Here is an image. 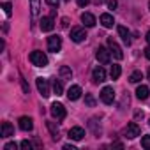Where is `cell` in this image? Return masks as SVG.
I'll use <instances>...</instances> for the list:
<instances>
[{"instance_id": "1", "label": "cell", "mask_w": 150, "mask_h": 150, "mask_svg": "<svg viewBox=\"0 0 150 150\" xmlns=\"http://www.w3.org/2000/svg\"><path fill=\"white\" fill-rule=\"evenodd\" d=\"M28 58H30V62H32L35 67H46V65H48V57H46L42 51H39V50L32 51V53L28 55Z\"/></svg>"}, {"instance_id": "2", "label": "cell", "mask_w": 150, "mask_h": 150, "mask_svg": "<svg viewBox=\"0 0 150 150\" xmlns=\"http://www.w3.org/2000/svg\"><path fill=\"white\" fill-rule=\"evenodd\" d=\"M96 58H97V62H99V64L108 65V64H110V60H111V51H108L104 46H99V48H97V51H96Z\"/></svg>"}, {"instance_id": "3", "label": "cell", "mask_w": 150, "mask_h": 150, "mask_svg": "<svg viewBox=\"0 0 150 150\" xmlns=\"http://www.w3.org/2000/svg\"><path fill=\"white\" fill-rule=\"evenodd\" d=\"M60 50H62V37H58V35H50V37H48V51L58 53Z\"/></svg>"}, {"instance_id": "4", "label": "cell", "mask_w": 150, "mask_h": 150, "mask_svg": "<svg viewBox=\"0 0 150 150\" xmlns=\"http://www.w3.org/2000/svg\"><path fill=\"white\" fill-rule=\"evenodd\" d=\"M50 111H51V115H53L57 120H64V118H65V115H67V111H65L64 104H60V103H53V104H51V108H50Z\"/></svg>"}, {"instance_id": "5", "label": "cell", "mask_w": 150, "mask_h": 150, "mask_svg": "<svg viewBox=\"0 0 150 150\" xmlns=\"http://www.w3.org/2000/svg\"><path fill=\"white\" fill-rule=\"evenodd\" d=\"M101 101L104 104H113V101H115V90H113V87H104L101 90Z\"/></svg>"}, {"instance_id": "6", "label": "cell", "mask_w": 150, "mask_h": 150, "mask_svg": "<svg viewBox=\"0 0 150 150\" xmlns=\"http://www.w3.org/2000/svg\"><path fill=\"white\" fill-rule=\"evenodd\" d=\"M108 46H110V50H111V53H113V57L117 60H122L124 58V51H122V48L117 44V41L113 37H108Z\"/></svg>"}, {"instance_id": "7", "label": "cell", "mask_w": 150, "mask_h": 150, "mask_svg": "<svg viewBox=\"0 0 150 150\" xmlns=\"http://www.w3.org/2000/svg\"><path fill=\"white\" fill-rule=\"evenodd\" d=\"M35 83H37L39 94H41L42 97H50V81H48L46 78H37Z\"/></svg>"}, {"instance_id": "8", "label": "cell", "mask_w": 150, "mask_h": 150, "mask_svg": "<svg viewBox=\"0 0 150 150\" xmlns=\"http://www.w3.org/2000/svg\"><path fill=\"white\" fill-rule=\"evenodd\" d=\"M92 80H94V83H103V81H106V71H104L101 65H97V67L92 69Z\"/></svg>"}, {"instance_id": "9", "label": "cell", "mask_w": 150, "mask_h": 150, "mask_svg": "<svg viewBox=\"0 0 150 150\" xmlns=\"http://www.w3.org/2000/svg\"><path fill=\"white\" fill-rule=\"evenodd\" d=\"M71 39L74 42H81V41L87 39V34L81 27H74V28H71Z\"/></svg>"}, {"instance_id": "10", "label": "cell", "mask_w": 150, "mask_h": 150, "mask_svg": "<svg viewBox=\"0 0 150 150\" xmlns=\"http://www.w3.org/2000/svg\"><path fill=\"white\" fill-rule=\"evenodd\" d=\"M39 27L42 32H51L55 28V23H53V16H44L41 21H39Z\"/></svg>"}, {"instance_id": "11", "label": "cell", "mask_w": 150, "mask_h": 150, "mask_svg": "<svg viewBox=\"0 0 150 150\" xmlns=\"http://www.w3.org/2000/svg\"><path fill=\"white\" fill-rule=\"evenodd\" d=\"M139 125L136 124V122H131V124H127V127H125V136L129 138V139H132V138H136V136H139Z\"/></svg>"}, {"instance_id": "12", "label": "cell", "mask_w": 150, "mask_h": 150, "mask_svg": "<svg viewBox=\"0 0 150 150\" xmlns=\"http://www.w3.org/2000/svg\"><path fill=\"white\" fill-rule=\"evenodd\" d=\"M80 97H81V87L80 85L69 87V90H67V99L69 101H78Z\"/></svg>"}, {"instance_id": "13", "label": "cell", "mask_w": 150, "mask_h": 150, "mask_svg": "<svg viewBox=\"0 0 150 150\" xmlns=\"http://www.w3.org/2000/svg\"><path fill=\"white\" fill-rule=\"evenodd\" d=\"M117 30H118V35H120V39L124 41V44H125V46H129V44H131V41H132V39H131V32H129L125 27H122V25H118V27H117Z\"/></svg>"}, {"instance_id": "14", "label": "cell", "mask_w": 150, "mask_h": 150, "mask_svg": "<svg viewBox=\"0 0 150 150\" xmlns=\"http://www.w3.org/2000/svg\"><path fill=\"white\" fill-rule=\"evenodd\" d=\"M18 124H20V129L21 131H32L34 129V120L30 117H20Z\"/></svg>"}, {"instance_id": "15", "label": "cell", "mask_w": 150, "mask_h": 150, "mask_svg": "<svg viewBox=\"0 0 150 150\" xmlns=\"http://www.w3.org/2000/svg\"><path fill=\"white\" fill-rule=\"evenodd\" d=\"M83 136H85V131H83L81 127H71V129H69V138L74 139V141L83 139Z\"/></svg>"}, {"instance_id": "16", "label": "cell", "mask_w": 150, "mask_h": 150, "mask_svg": "<svg viewBox=\"0 0 150 150\" xmlns=\"http://www.w3.org/2000/svg\"><path fill=\"white\" fill-rule=\"evenodd\" d=\"M99 21H101V25H103L104 28H113V25H115V20H113V16H111L110 13H104V14H101Z\"/></svg>"}, {"instance_id": "17", "label": "cell", "mask_w": 150, "mask_h": 150, "mask_svg": "<svg viewBox=\"0 0 150 150\" xmlns=\"http://www.w3.org/2000/svg\"><path fill=\"white\" fill-rule=\"evenodd\" d=\"M2 138H11L14 136V127L9 124V122H2V134H0Z\"/></svg>"}, {"instance_id": "18", "label": "cell", "mask_w": 150, "mask_h": 150, "mask_svg": "<svg viewBox=\"0 0 150 150\" xmlns=\"http://www.w3.org/2000/svg\"><path fill=\"white\" fill-rule=\"evenodd\" d=\"M46 127L50 129V132H51V136H53V139H58L60 138V127L55 124V122H51V120H48L46 122Z\"/></svg>"}, {"instance_id": "19", "label": "cell", "mask_w": 150, "mask_h": 150, "mask_svg": "<svg viewBox=\"0 0 150 150\" xmlns=\"http://www.w3.org/2000/svg\"><path fill=\"white\" fill-rule=\"evenodd\" d=\"M148 94H150V90H148L146 85H139V87L136 88V97H138L139 101H145V99L148 97Z\"/></svg>"}, {"instance_id": "20", "label": "cell", "mask_w": 150, "mask_h": 150, "mask_svg": "<svg viewBox=\"0 0 150 150\" xmlns=\"http://www.w3.org/2000/svg\"><path fill=\"white\" fill-rule=\"evenodd\" d=\"M81 21H83L85 27H94L96 25V16L90 14V13H83L81 14Z\"/></svg>"}, {"instance_id": "21", "label": "cell", "mask_w": 150, "mask_h": 150, "mask_svg": "<svg viewBox=\"0 0 150 150\" xmlns=\"http://www.w3.org/2000/svg\"><path fill=\"white\" fill-rule=\"evenodd\" d=\"M30 13H32L34 18L39 16V13H41V0H30Z\"/></svg>"}, {"instance_id": "22", "label": "cell", "mask_w": 150, "mask_h": 150, "mask_svg": "<svg viewBox=\"0 0 150 150\" xmlns=\"http://www.w3.org/2000/svg\"><path fill=\"white\" fill-rule=\"evenodd\" d=\"M58 74L64 78V80H71L72 78V71L67 67V65H60V69H58Z\"/></svg>"}, {"instance_id": "23", "label": "cell", "mask_w": 150, "mask_h": 150, "mask_svg": "<svg viewBox=\"0 0 150 150\" xmlns=\"http://www.w3.org/2000/svg\"><path fill=\"white\" fill-rule=\"evenodd\" d=\"M120 74H122V67L120 65H111V71H110V76H111V80H118L120 78Z\"/></svg>"}, {"instance_id": "24", "label": "cell", "mask_w": 150, "mask_h": 150, "mask_svg": "<svg viewBox=\"0 0 150 150\" xmlns=\"http://www.w3.org/2000/svg\"><path fill=\"white\" fill-rule=\"evenodd\" d=\"M141 80H143V72H141V71L131 72V76H129V81H131V83H139Z\"/></svg>"}, {"instance_id": "25", "label": "cell", "mask_w": 150, "mask_h": 150, "mask_svg": "<svg viewBox=\"0 0 150 150\" xmlns=\"http://www.w3.org/2000/svg\"><path fill=\"white\" fill-rule=\"evenodd\" d=\"M51 87H53V92H55V96H62V94H64V87H62L60 80H53Z\"/></svg>"}, {"instance_id": "26", "label": "cell", "mask_w": 150, "mask_h": 150, "mask_svg": "<svg viewBox=\"0 0 150 150\" xmlns=\"http://www.w3.org/2000/svg\"><path fill=\"white\" fill-rule=\"evenodd\" d=\"M141 146H143L145 150H150V134H145V136L141 138Z\"/></svg>"}, {"instance_id": "27", "label": "cell", "mask_w": 150, "mask_h": 150, "mask_svg": "<svg viewBox=\"0 0 150 150\" xmlns=\"http://www.w3.org/2000/svg\"><path fill=\"white\" fill-rule=\"evenodd\" d=\"M85 103H87L90 108L96 106V99H94V96H92V94H87V96H85Z\"/></svg>"}, {"instance_id": "28", "label": "cell", "mask_w": 150, "mask_h": 150, "mask_svg": "<svg viewBox=\"0 0 150 150\" xmlns=\"http://www.w3.org/2000/svg\"><path fill=\"white\" fill-rule=\"evenodd\" d=\"M2 7H4V13H6L7 16H11V14H13V6H11L9 2H4V6H2Z\"/></svg>"}, {"instance_id": "29", "label": "cell", "mask_w": 150, "mask_h": 150, "mask_svg": "<svg viewBox=\"0 0 150 150\" xmlns=\"http://www.w3.org/2000/svg\"><path fill=\"white\" fill-rule=\"evenodd\" d=\"M20 146H21V148H25V150H32V143H30V141H27V139H23V141L20 143Z\"/></svg>"}, {"instance_id": "30", "label": "cell", "mask_w": 150, "mask_h": 150, "mask_svg": "<svg viewBox=\"0 0 150 150\" xmlns=\"http://www.w3.org/2000/svg\"><path fill=\"white\" fill-rule=\"evenodd\" d=\"M143 117H145V113H143L141 110H136V111H134V118H136V120H141Z\"/></svg>"}, {"instance_id": "31", "label": "cell", "mask_w": 150, "mask_h": 150, "mask_svg": "<svg viewBox=\"0 0 150 150\" xmlns=\"http://www.w3.org/2000/svg\"><path fill=\"white\" fill-rule=\"evenodd\" d=\"M76 4H78L80 7H87V6L90 4V0H76Z\"/></svg>"}, {"instance_id": "32", "label": "cell", "mask_w": 150, "mask_h": 150, "mask_svg": "<svg viewBox=\"0 0 150 150\" xmlns=\"http://www.w3.org/2000/svg\"><path fill=\"white\" fill-rule=\"evenodd\" d=\"M117 6H118L117 0H108V7H110V9H117Z\"/></svg>"}, {"instance_id": "33", "label": "cell", "mask_w": 150, "mask_h": 150, "mask_svg": "<svg viewBox=\"0 0 150 150\" xmlns=\"http://www.w3.org/2000/svg\"><path fill=\"white\" fill-rule=\"evenodd\" d=\"M21 87H23V92H25V94H28V92H30V88H28V85H27V81H25V80H21Z\"/></svg>"}, {"instance_id": "34", "label": "cell", "mask_w": 150, "mask_h": 150, "mask_svg": "<svg viewBox=\"0 0 150 150\" xmlns=\"http://www.w3.org/2000/svg\"><path fill=\"white\" fill-rule=\"evenodd\" d=\"M16 146H18L16 143H7V145H6L4 148H6V150H16Z\"/></svg>"}, {"instance_id": "35", "label": "cell", "mask_w": 150, "mask_h": 150, "mask_svg": "<svg viewBox=\"0 0 150 150\" xmlns=\"http://www.w3.org/2000/svg\"><path fill=\"white\" fill-rule=\"evenodd\" d=\"M46 4L51 6V7H57L58 6V0H46Z\"/></svg>"}, {"instance_id": "36", "label": "cell", "mask_w": 150, "mask_h": 150, "mask_svg": "<svg viewBox=\"0 0 150 150\" xmlns=\"http://www.w3.org/2000/svg\"><path fill=\"white\" fill-rule=\"evenodd\" d=\"M69 27V20L67 18H62V28H67Z\"/></svg>"}, {"instance_id": "37", "label": "cell", "mask_w": 150, "mask_h": 150, "mask_svg": "<svg viewBox=\"0 0 150 150\" xmlns=\"http://www.w3.org/2000/svg\"><path fill=\"white\" fill-rule=\"evenodd\" d=\"M64 150H76L74 145H64Z\"/></svg>"}, {"instance_id": "38", "label": "cell", "mask_w": 150, "mask_h": 150, "mask_svg": "<svg viewBox=\"0 0 150 150\" xmlns=\"http://www.w3.org/2000/svg\"><path fill=\"white\" fill-rule=\"evenodd\" d=\"M145 57L150 60V46H148V48H145Z\"/></svg>"}, {"instance_id": "39", "label": "cell", "mask_w": 150, "mask_h": 150, "mask_svg": "<svg viewBox=\"0 0 150 150\" xmlns=\"http://www.w3.org/2000/svg\"><path fill=\"white\" fill-rule=\"evenodd\" d=\"M145 39H146V42H148V44H150V30H148V32H146V37H145Z\"/></svg>"}, {"instance_id": "40", "label": "cell", "mask_w": 150, "mask_h": 150, "mask_svg": "<svg viewBox=\"0 0 150 150\" xmlns=\"http://www.w3.org/2000/svg\"><path fill=\"white\" fill-rule=\"evenodd\" d=\"M148 80H150V69H148Z\"/></svg>"}, {"instance_id": "41", "label": "cell", "mask_w": 150, "mask_h": 150, "mask_svg": "<svg viewBox=\"0 0 150 150\" xmlns=\"http://www.w3.org/2000/svg\"><path fill=\"white\" fill-rule=\"evenodd\" d=\"M148 125H150V118H148Z\"/></svg>"}, {"instance_id": "42", "label": "cell", "mask_w": 150, "mask_h": 150, "mask_svg": "<svg viewBox=\"0 0 150 150\" xmlns=\"http://www.w3.org/2000/svg\"><path fill=\"white\" fill-rule=\"evenodd\" d=\"M148 9H150V2H148Z\"/></svg>"}, {"instance_id": "43", "label": "cell", "mask_w": 150, "mask_h": 150, "mask_svg": "<svg viewBox=\"0 0 150 150\" xmlns=\"http://www.w3.org/2000/svg\"><path fill=\"white\" fill-rule=\"evenodd\" d=\"M65 2H69V0H65Z\"/></svg>"}]
</instances>
